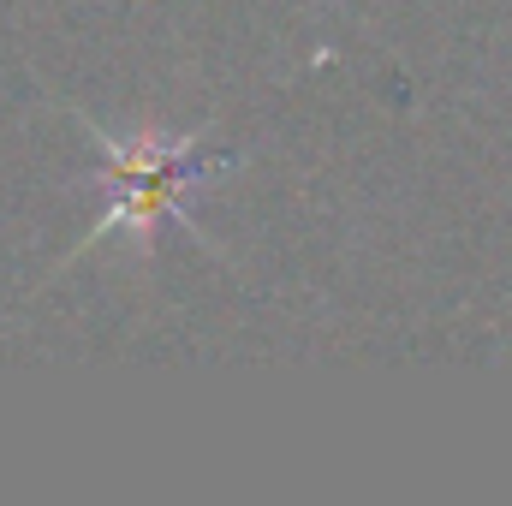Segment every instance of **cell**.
<instances>
[{"mask_svg": "<svg viewBox=\"0 0 512 506\" xmlns=\"http://www.w3.org/2000/svg\"><path fill=\"white\" fill-rule=\"evenodd\" d=\"M102 167L96 179L108 185V203H102V221L90 227L84 245H102V239H131L137 251H155L161 227L179 221L191 227V203L209 179H221L239 155L227 149H203L197 137H167L155 126H137V131H108L96 120H84ZM78 245V251H84ZM72 251V256H78Z\"/></svg>", "mask_w": 512, "mask_h": 506, "instance_id": "1", "label": "cell"}]
</instances>
